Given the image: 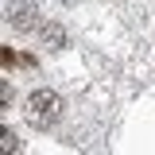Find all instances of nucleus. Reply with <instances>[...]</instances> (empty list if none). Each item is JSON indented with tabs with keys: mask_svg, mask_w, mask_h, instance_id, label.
<instances>
[{
	"mask_svg": "<svg viewBox=\"0 0 155 155\" xmlns=\"http://www.w3.org/2000/svg\"><path fill=\"white\" fill-rule=\"evenodd\" d=\"M23 116L31 128H51L58 116H62V97L51 89H35V93L23 101Z\"/></svg>",
	"mask_w": 155,
	"mask_h": 155,
	"instance_id": "f257e3e1",
	"label": "nucleus"
},
{
	"mask_svg": "<svg viewBox=\"0 0 155 155\" xmlns=\"http://www.w3.org/2000/svg\"><path fill=\"white\" fill-rule=\"evenodd\" d=\"M39 8L35 4H27V0H23V4H12V8H8V23H12V27H16V31H31V27H43V23H39Z\"/></svg>",
	"mask_w": 155,
	"mask_h": 155,
	"instance_id": "f03ea898",
	"label": "nucleus"
},
{
	"mask_svg": "<svg viewBox=\"0 0 155 155\" xmlns=\"http://www.w3.org/2000/svg\"><path fill=\"white\" fill-rule=\"evenodd\" d=\"M39 39H43L47 47H62V43H66V31H62L58 23H43V27H39Z\"/></svg>",
	"mask_w": 155,
	"mask_h": 155,
	"instance_id": "7ed1b4c3",
	"label": "nucleus"
},
{
	"mask_svg": "<svg viewBox=\"0 0 155 155\" xmlns=\"http://www.w3.org/2000/svg\"><path fill=\"white\" fill-rule=\"evenodd\" d=\"M16 147H19L16 132H12V128H4V132H0V155H16Z\"/></svg>",
	"mask_w": 155,
	"mask_h": 155,
	"instance_id": "20e7f679",
	"label": "nucleus"
}]
</instances>
